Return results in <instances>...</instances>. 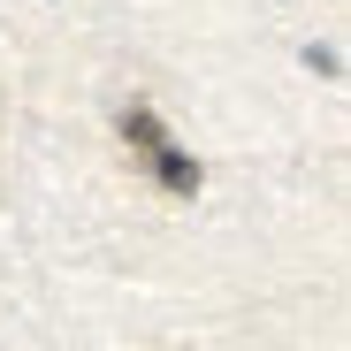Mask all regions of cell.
<instances>
[{"label":"cell","mask_w":351,"mask_h":351,"mask_svg":"<svg viewBox=\"0 0 351 351\" xmlns=\"http://www.w3.org/2000/svg\"><path fill=\"white\" fill-rule=\"evenodd\" d=\"M114 130H123L130 160L153 176V184H160L168 199H199V160H191L184 145H176V138H168V123H160V114H153L145 99H130L123 114H114Z\"/></svg>","instance_id":"cell-1"}]
</instances>
